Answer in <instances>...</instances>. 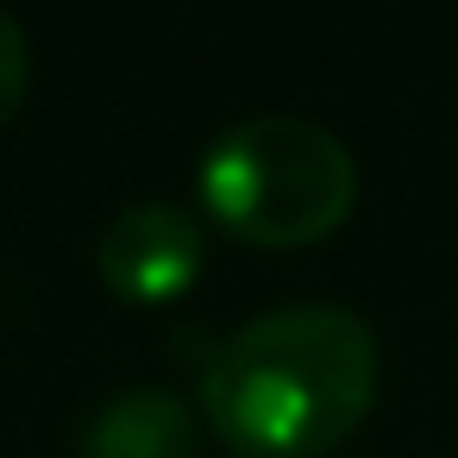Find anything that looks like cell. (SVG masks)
<instances>
[{
	"label": "cell",
	"mask_w": 458,
	"mask_h": 458,
	"mask_svg": "<svg viewBox=\"0 0 458 458\" xmlns=\"http://www.w3.org/2000/svg\"><path fill=\"white\" fill-rule=\"evenodd\" d=\"M377 402V333L333 301H289L214 345L201 414L239 458H327Z\"/></svg>",
	"instance_id": "6da1fadb"
},
{
	"label": "cell",
	"mask_w": 458,
	"mask_h": 458,
	"mask_svg": "<svg viewBox=\"0 0 458 458\" xmlns=\"http://www.w3.org/2000/svg\"><path fill=\"white\" fill-rule=\"evenodd\" d=\"M358 201L352 151L295 114L226 126L201 157V208L245 245L295 251L345 226Z\"/></svg>",
	"instance_id": "7a4b0ae2"
},
{
	"label": "cell",
	"mask_w": 458,
	"mask_h": 458,
	"mask_svg": "<svg viewBox=\"0 0 458 458\" xmlns=\"http://www.w3.org/2000/svg\"><path fill=\"white\" fill-rule=\"evenodd\" d=\"M201 258H208L201 226L176 201H132L126 214L107 220V233L95 245L101 283L132 308H164V301L189 295L201 276Z\"/></svg>",
	"instance_id": "3957f363"
},
{
	"label": "cell",
	"mask_w": 458,
	"mask_h": 458,
	"mask_svg": "<svg viewBox=\"0 0 458 458\" xmlns=\"http://www.w3.org/2000/svg\"><path fill=\"white\" fill-rule=\"evenodd\" d=\"M195 452H201V420L164 383L107 395L76 439V458H195Z\"/></svg>",
	"instance_id": "277c9868"
},
{
	"label": "cell",
	"mask_w": 458,
	"mask_h": 458,
	"mask_svg": "<svg viewBox=\"0 0 458 458\" xmlns=\"http://www.w3.org/2000/svg\"><path fill=\"white\" fill-rule=\"evenodd\" d=\"M26 82H32V45H26V32H20L13 13H0V126L20 114Z\"/></svg>",
	"instance_id": "5b68a950"
}]
</instances>
